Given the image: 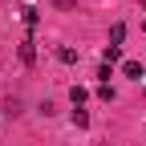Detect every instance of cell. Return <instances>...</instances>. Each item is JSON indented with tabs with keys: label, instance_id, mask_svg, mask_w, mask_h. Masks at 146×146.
Masks as SVG:
<instances>
[{
	"label": "cell",
	"instance_id": "cell-3",
	"mask_svg": "<svg viewBox=\"0 0 146 146\" xmlns=\"http://www.w3.org/2000/svg\"><path fill=\"white\" fill-rule=\"evenodd\" d=\"M85 98H89V94H85V89H81V85H73V89H69V102H73V106H77V110L85 106Z\"/></svg>",
	"mask_w": 146,
	"mask_h": 146
},
{
	"label": "cell",
	"instance_id": "cell-2",
	"mask_svg": "<svg viewBox=\"0 0 146 146\" xmlns=\"http://www.w3.org/2000/svg\"><path fill=\"white\" fill-rule=\"evenodd\" d=\"M57 61H61V65H73V61H77V49L61 45V49H57Z\"/></svg>",
	"mask_w": 146,
	"mask_h": 146
},
{
	"label": "cell",
	"instance_id": "cell-1",
	"mask_svg": "<svg viewBox=\"0 0 146 146\" xmlns=\"http://www.w3.org/2000/svg\"><path fill=\"white\" fill-rule=\"evenodd\" d=\"M122 73H126V77H134V81L146 77V73H142V61H122Z\"/></svg>",
	"mask_w": 146,
	"mask_h": 146
},
{
	"label": "cell",
	"instance_id": "cell-5",
	"mask_svg": "<svg viewBox=\"0 0 146 146\" xmlns=\"http://www.w3.org/2000/svg\"><path fill=\"white\" fill-rule=\"evenodd\" d=\"M21 61H25V65H33V61H36V49H33V41H25V45H21Z\"/></svg>",
	"mask_w": 146,
	"mask_h": 146
},
{
	"label": "cell",
	"instance_id": "cell-6",
	"mask_svg": "<svg viewBox=\"0 0 146 146\" xmlns=\"http://www.w3.org/2000/svg\"><path fill=\"white\" fill-rule=\"evenodd\" d=\"M114 61H122V49L118 45H106V65H114Z\"/></svg>",
	"mask_w": 146,
	"mask_h": 146
},
{
	"label": "cell",
	"instance_id": "cell-8",
	"mask_svg": "<svg viewBox=\"0 0 146 146\" xmlns=\"http://www.w3.org/2000/svg\"><path fill=\"white\" fill-rule=\"evenodd\" d=\"M21 12H25V25L36 29V21H41V16H36V8H21Z\"/></svg>",
	"mask_w": 146,
	"mask_h": 146
},
{
	"label": "cell",
	"instance_id": "cell-4",
	"mask_svg": "<svg viewBox=\"0 0 146 146\" xmlns=\"http://www.w3.org/2000/svg\"><path fill=\"white\" fill-rule=\"evenodd\" d=\"M122 41H126V25H114V29H110V45L122 49Z\"/></svg>",
	"mask_w": 146,
	"mask_h": 146
},
{
	"label": "cell",
	"instance_id": "cell-7",
	"mask_svg": "<svg viewBox=\"0 0 146 146\" xmlns=\"http://www.w3.org/2000/svg\"><path fill=\"white\" fill-rule=\"evenodd\" d=\"M73 126H81V130L89 126V114H85V110H73Z\"/></svg>",
	"mask_w": 146,
	"mask_h": 146
}]
</instances>
